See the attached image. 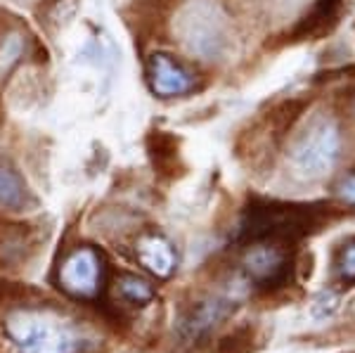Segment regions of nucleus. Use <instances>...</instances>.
<instances>
[{"mask_svg": "<svg viewBox=\"0 0 355 353\" xmlns=\"http://www.w3.org/2000/svg\"><path fill=\"white\" fill-rule=\"evenodd\" d=\"M102 264L93 249L83 247L69 254L60 266V287L71 297L90 299L100 292Z\"/></svg>", "mask_w": 355, "mask_h": 353, "instance_id": "obj_5", "label": "nucleus"}, {"mask_svg": "<svg viewBox=\"0 0 355 353\" xmlns=\"http://www.w3.org/2000/svg\"><path fill=\"white\" fill-rule=\"evenodd\" d=\"M5 332L19 353H76L78 337L62 318L21 309L5 322Z\"/></svg>", "mask_w": 355, "mask_h": 353, "instance_id": "obj_1", "label": "nucleus"}, {"mask_svg": "<svg viewBox=\"0 0 355 353\" xmlns=\"http://www.w3.org/2000/svg\"><path fill=\"white\" fill-rule=\"evenodd\" d=\"M24 204V183L15 171L0 166V207L19 209Z\"/></svg>", "mask_w": 355, "mask_h": 353, "instance_id": "obj_11", "label": "nucleus"}, {"mask_svg": "<svg viewBox=\"0 0 355 353\" xmlns=\"http://www.w3.org/2000/svg\"><path fill=\"white\" fill-rule=\"evenodd\" d=\"M234 304L227 299H211L199 304L197 309L190 311V316L182 320L180 334L187 341H197L199 337H206L214 327H218L227 316H232Z\"/></svg>", "mask_w": 355, "mask_h": 353, "instance_id": "obj_7", "label": "nucleus"}, {"mask_svg": "<svg viewBox=\"0 0 355 353\" xmlns=\"http://www.w3.org/2000/svg\"><path fill=\"white\" fill-rule=\"evenodd\" d=\"M341 3L343 0H320L311 21H308V28L311 31H324V28H329L331 21H336V17H339Z\"/></svg>", "mask_w": 355, "mask_h": 353, "instance_id": "obj_14", "label": "nucleus"}, {"mask_svg": "<svg viewBox=\"0 0 355 353\" xmlns=\"http://www.w3.org/2000/svg\"><path fill=\"white\" fill-rule=\"evenodd\" d=\"M254 339H256L254 327H239L232 334L223 337L214 353H251L254 351Z\"/></svg>", "mask_w": 355, "mask_h": 353, "instance_id": "obj_13", "label": "nucleus"}, {"mask_svg": "<svg viewBox=\"0 0 355 353\" xmlns=\"http://www.w3.org/2000/svg\"><path fill=\"white\" fill-rule=\"evenodd\" d=\"M315 216L318 214L306 207H277V204H272V207L254 209L244 223V235L254 242H287L299 235H306L308 225L318 223Z\"/></svg>", "mask_w": 355, "mask_h": 353, "instance_id": "obj_2", "label": "nucleus"}, {"mask_svg": "<svg viewBox=\"0 0 355 353\" xmlns=\"http://www.w3.org/2000/svg\"><path fill=\"white\" fill-rule=\"evenodd\" d=\"M291 268L289 252L282 242L261 240L244 254V270L251 282L259 287H275L287 282Z\"/></svg>", "mask_w": 355, "mask_h": 353, "instance_id": "obj_4", "label": "nucleus"}, {"mask_svg": "<svg viewBox=\"0 0 355 353\" xmlns=\"http://www.w3.org/2000/svg\"><path fill=\"white\" fill-rule=\"evenodd\" d=\"M336 277L346 287L355 284V237L343 244L339 256H336Z\"/></svg>", "mask_w": 355, "mask_h": 353, "instance_id": "obj_15", "label": "nucleus"}, {"mask_svg": "<svg viewBox=\"0 0 355 353\" xmlns=\"http://www.w3.org/2000/svg\"><path fill=\"white\" fill-rule=\"evenodd\" d=\"M336 304H339V297H336L334 292H322L318 299H315L313 313L318 318H327V316H331V313L336 311Z\"/></svg>", "mask_w": 355, "mask_h": 353, "instance_id": "obj_16", "label": "nucleus"}, {"mask_svg": "<svg viewBox=\"0 0 355 353\" xmlns=\"http://www.w3.org/2000/svg\"><path fill=\"white\" fill-rule=\"evenodd\" d=\"M339 133L331 123H320L308 130L294 147V166L308 178H318V175L327 173L334 166L336 157H339Z\"/></svg>", "mask_w": 355, "mask_h": 353, "instance_id": "obj_3", "label": "nucleus"}, {"mask_svg": "<svg viewBox=\"0 0 355 353\" xmlns=\"http://www.w3.org/2000/svg\"><path fill=\"white\" fill-rule=\"evenodd\" d=\"M119 294H121V299H125L128 304H135V306H142L154 299L152 284L145 282L137 275H123L121 280H119Z\"/></svg>", "mask_w": 355, "mask_h": 353, "instance_id": "obj_12", "label": "nucleus"}, {"mask_svg": "<svg viewBox=\"0 0 355 353\" xmlns=\"http://www.w3.org/2000/svg\"><path fill=\"white\" fill-rule=\"evenodd\" d=\"M26 38L17 28H5L0 33V83L10 76V71L19 64V60L24 57Z\"/></svg>", "mask_w": 355, "mask_h": 353, "instance_id": "obj_10", "label": "nucleus"}, {"mask_svg": "<svg viewBox=\"0 0 355 353\" xmlns=\"http://www.w3.org/2000/svg\"><path fill=\"white\" fill-rule=\"evenodd\" d=\"M147 76H150V88L159 98H175V95H185L194 88L192 74L180 62L171 60L168 55L162 53L150 57Z\"/></svg>", "mask_w": 355, "mask_h": 353, "instance_id": "obj_6", "label": "nucleus"}, {"mask_svg": "<svg viewBox=\"0 0 355 353\" xmlns=\"http://www.w3.org/2000/svg\"><path fill=\"white\" fill-rule=\"evenodd\" d=\"M185 38L190 43V48L199 55H216L223 45V31L218 21L204 10H194L187 17Z\"/></svg>", "mask_w": 355, "mask_h": 353, "instance_id": "obj_8", "label": "nucleus"}, {"mask_svg": "<svg viewBox=\"0 0 355 353\" xmlns=\"http://www.w3.org/2000/svg\"><path fill=\"white\" fill-rule=\"evenodd\" d=\"M135 256L157 277H168L175 268V252L171 247V242L164 240L162 235L140 237L135 247Z\"/></svg>", "mask_w": 355, "mask_h": 353, "instance_id": "obj_9", "label": "nucleus"}, {"mask_svg": "<svg viewBox=\"0 0 355 353\" xmlns=\"http://www.w3.org/2000/svg\"><path fill=\"white\" fill-rule=\"evenodd\" d=\"M339 195L346 199L348 204H355V171L348 173L346 178L339 183Z\"/></svg>", "mask_w": 355, "mask_h": 353, "instance_id": "obj_17", "label": "nucleus"}]
</instances>
